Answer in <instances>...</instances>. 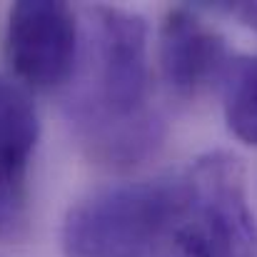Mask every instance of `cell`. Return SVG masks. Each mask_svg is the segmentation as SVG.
Here are the masks:
<instances>
[{"instance_id":"obj_1","label":"cell","mask_w":257,"mask_h":257,"mask_svg":"<svg viewBox=\"0 0 257 257\" xmlns=\"http://www.w3.org/2000/svg\"><path fill=\"white\" fill-rule=\"evenodd\" d=\"M70 117L100 163L133 165L155 150L163 120L153 110L150 30L143 15L110 5L90 10L83 80Z\"/></svg>"},{"instance_id":"obj_2","label":"cell","mask_w":257,"mask_h":257,"mask_svg":"<svg viewBox=\"0 0 257 257\" xmlns=\"http://www.w3.org/2000/svg\"><path fill=\"white\" fill-rule=\"evenodd\" d=\"M177 177L117 182L78 200L60 230L65 257H150L170 237L177 215Z\"/></svg>"},{"instance_id":"obj_3","label":"cell","mask_w":257,"mask_h":257,"mask_svg":"<svg viewBox=\"0 0 257 257\" xmlns=\"http://www.w3.org/2000/svg\"><path fill=\"white\" fill-rule=\"evenodd\" d=\"M175 257H257V220L237 155L212 150L177 175Z\"/></svg>"},{"instance_id":"obj_4","label":"cell","mask_w":257,"mask_h":257,"mask_svg":"<svg viewBox=\"0 0 257 257\" xmlns=\"http://www.w3.org/2000/svg\"><path fill=\"white\" fill-rule=\"evenodd\" d=\"M80 23L68 3L20 0L8 10L5 58L30 90L65 85L80 60Z\"/></svg>"},{"instance_id":"obj_5","label":"cell","mask_w":257,"mask_h":257,"mask_svg":"<svg viewBox=\"0 0 257 257\" xmlns=\"http://www.w3.org/2000/svg\"><path fill=\"white\" fill-rule=\"evenodd\" d=\"M158 63L175 97L197 100L222 83L230 65L225 35L195 8L175 5L165 13L158 35Z\"/></svg>"},{"instance_id":"obj_6","label":"cell","mask_w":257,"mask_h":257,"mask_svg":"<svg viewBox=\"0 0 257 257\" xmlns=\"http://www.w3.org/2000/svg\"><path fill=\"white\" fill-rule=\"evenodd\" d=\"M38 138L40 120L28 90L0 75V192L28 195V165Z\"/></svg>"},{"instance_id":"obj_7","label":"cell","mask_w":257,"mask_h":257,"mask_svg":"<svg viewBox=\"0 0 257 257\" xmlns=\"http://www.w3.org/2000/svg\"><path fill=\"white\" fill-rule=\"evenodd\" d=\"M225 122L230 133L257 148V55L230 58L225 70Z\"/></svg>"},{"instance_id":"obj_8","label":"cell","mask_w":257,"mask_h":257,"mask_svg":"<svg viewBox=\"0 0 257 257\" xmlns=\"http://www.w3.org/2000/svg\"><path fill=\"white\" fill-rule=\"evenodd\" d=\"M220 10H225L227 15H235L247 28L257 30V3H225L220 5Z\"/></svg>"}]
</instances>
